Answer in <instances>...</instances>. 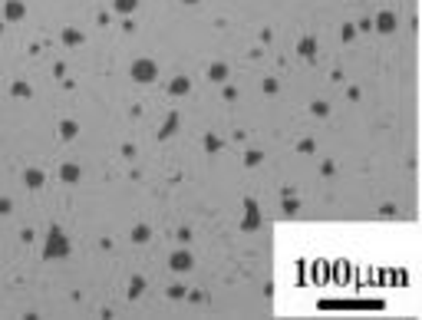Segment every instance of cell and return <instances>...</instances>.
<instances>
[{
	"label": "cell",
	"instance_id": "1",
	"mask_svg": "<svg viewBox=\"0 0 422 320\" xmlns=\"http://www.w3.org/2000/svg\"><path fill=\"white\" fill-rule=\"evenodd\" d=\"M132 79H139V83L155 79V63H149V60H139V63H132Z\"/></svg>",
	"mask_w": 422,
	"mask_h": 320
},
{
	"label": "cell",
	"instance_id": "2",
	"mask_svg": "<svg viewBox=\"0 0 422 320\" xmlns=\"http://www.w3.org/2000/svg\"><path fill=\"white\" fill-rule=\"evenodd\" d=\"M46 254H56V257H60V254H66V241H63V234L60 231H50V245H46Z\"/></svg>",
	"mask_w": 422,
	"mask_h": 320
},
{
	"label": "cell",
	"instance_id": "3",
	"mask_svg": "<svg viewBox=\"0 0 422 320\" xmlns=\"http://www.w3.org/2000/svg\"><path fill=\"white\" fill-rule=\"evenodd\" d=\"M63 178H66V182H76V178H80V169H76V165H66V169H63Z\"/></svg>",
	"mask_w": 422,
	"mask_h": 320
},
{
	"label": "cell",
	"instance_id": "4",
	"mask_svg": "<svg viewBox=\"0 0 422 320\" xmlns=\"http://www.w3.org/2000/svg\"><path fill=\"white\" fill-rule=\"evenodd\" d=\"M188 264H192V261H188V254H175V257H172V268H178V271L188 268Z\"/></svg>",
	"mask_w": 422,
	"mask_h": 320
},
{
	"label": "cell",
	"instance_id": "5",
	"mask_svg": "<svg viewBox=\"0 0 422 320\" xmlns=\"http://www.w3.org/2000/svg\"><path fill=\"white\" fill-rule=\"evenodd\" d=\"M20 13H23V4H10V7H7V17H13V20H17Z\"/></svg>",
	"mask_w": 422,
	"mask_h": 320
},
{
	"label": "cell",
	"instance_id": "6",
	"mask_svg": "<svg viewBox=\"0 0 422 320\" xmlns=\"http://www.w3.org/2000/svg\"><path fill=\"white\" fill-rule=\"evenodd\" d=\"M132 7H136V0H116V10H132Z\"/></svg>",
	"mask_w": 422,
	"mask_h": 320
}]
</instances>
